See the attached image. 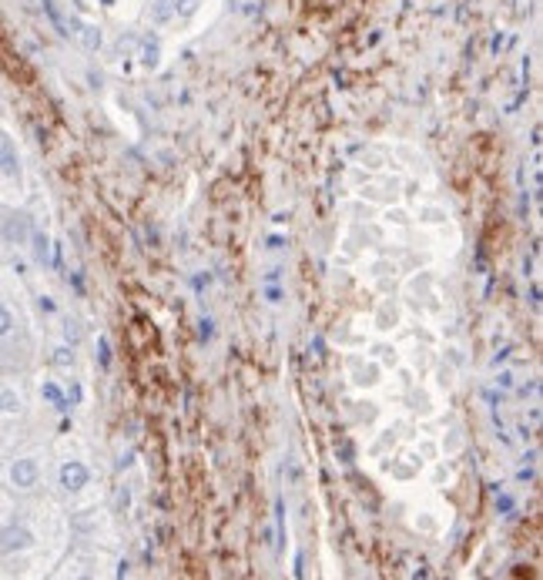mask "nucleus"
<instances>
[{"mask_svg":"<svg viewBox=\"0 0 543 580\" xmlns=\"http://www.w3.org/2000/svg\"><path fill=\"white\" fill-rule=\"evenodd\" d=\"M11 484L18 490H34L38 487V477H41V467H38V459L24 456V459H14V467H11Z\"/></svg>","mask_w":543,"mask_h":580,"instance_id":"nucleus-1","label":"nucleus"},{"mask_svg":"<svg viewBox=\"0 0 543 580\" xmlns=\"http://www.w3.org/2000/svg\"><path fill=\"white\" fill-rule=\"evenodd\" d=\"M58 480H61V487H64L67 494H77V490L87 487L91 474H87V467H84L81 459H67L64 467H61V474H58Z\"/></svg>","mask_w":543,"mask_h":580,"instance_id":"nucleus-2","label":"nucleus"},{"mask_svg":"<svg viewBox=\"0 0 543 580\" xmlns=\"http://www.w3.org/2000/svg\"><path fill=\"white\" fill-rule=\"evenodd\" d=\"M34 543V534L28 527H8L0 530V553H14V550H24Z\"/></svg>","mask_w":543,"mask_h":580,"instance_id":"nucleus-3","label":"nucleus"},{"mask_svg":"<svg viewBox=\"0 0 543 580\" xmlns=\"http://www.w3.org/2000/svg\"><path fill=\"white\" fill-rule=\"evenodd\" d=\"M0 172L4 175H11V178H18V172H21V165H18V152H14V145L0 135Z\"/></svg>","mask_w":543,"mask_h":580,"instance_id":"nucleus-4","label":"nucleus"},{"mask_svg":"<svg viewBox=\"0 0 543 580\" xmlns=\"http://www.w3.org/2000/svg\"><path fill=\"white\" fill-rule=\"evenodd\" d=\"M74 24V34H77V41L84 44V51H97L101 48V31L94 28V24H81V21H71Z\"/></svg>","mask_w":543,"mask_h":580,"instance_id":"nucleus-5","label":"nucleus"},{"mask_svg":"<svg viewBox=\"0 0 543 580\" xmlns=\"http://www.w3.org/2000/svg\"><path fill=\"white\" fill-rule=\"evenodd\" d=\"M138 58H142L145 68H158V61H161V44H158V38H145Z\"/></svg>","mask_w":543,"mask_h":580,"instance_id":"nucleus-6","label":"nucleus"},{"mask_svg":"<svg viewBox=\"0 0 543 580\" xmlns=\"http://www.w3.org/2000/svg\"><path fill=\"white\" fill-rule=\"evenodd\" d=\"M34 259H38L41 266L51 262V242H48L44 231H34Z\"/></svg>","mask_w":543,"mask_h":580,"instance_id":"nucleus-7","label":"nucleus"},{"mask_svg":"<svg viewBox=\"0 0 543 580\" xmlns=\"http://www.w3.org/2000/svg\"><path fill=\"white\" fill-rule=\"evenodd\" d=\"M175 18V0H158L155 11H152V21L155 24H168Z\"/></svg>","mask_w":543,"mask_h":580,"instance_id":"nucleus-8","label":"nucleus"},{"mask_svg":"<svg viewBox=\"0 0 543 580\" xmlns=\"http://www.w3.org/2000/svg\"><path fill=\"white\" fill-rule=\"evenodd\" d=\"M41 396H44V400H48L51 406H58V410H67V400H64V393H61V390H58L54 383H44V386H41Z\"/></svg>","mask_w":543,"mask_h":580,"instance_id":"nucleus-9","label":"nucleus"},{"mask_svg":"<svg viewBox=\"0 0 543 580\" xmlns=\"http://www.w3.org/2000/svg\"><path fill=\"white\" fill-rule=\"evenodd\" d=\"M21 410V396L11 390H0V413H18Z\"/></svg>","mask_w":543,"mask_h":580,"instance_id":"nucleus-10","label":"nucleus"},{"mask_svg":"<svg viewBox=\"0 0 543 580\" xmlns=\"http://www.w3.org/2000/svg\"><path fill=\"white\" fill-rule=\"evenodd\" d=\"M195 11H198V0H175L178 18H195Z\"/></svg>","mask_w":543,"mask_h":580,"instance_id":"nucleus-11","label":"nucleus"},{"mask_svg":"<svg viewBox=\"0 0 543 580\" xmlns=\"http://www.w3.org/2000/svg\"><path fill=\"white\" fill-rule=\"evenodd\" d=\"M71 363H74L71 350H64V345H61V350H54V366H71Z\"/></svg>","mask_w":543,"mask_h":580,"instance_id":"nucleus-12","label":"nucleus"},{"mask_svg":"<svg viewBox=\"0 0 543 580\" xmlns=\"http://www.w3.org/2000/svg\"><path fill=\"white\" fill-rule=\"evenodd\" d=\"M11 325H14V319H11L8 305H0V335H8V332H11Z\"/></svg>","mask_w":543,"mask_h":580,"instance_id":"nucleus-13","label":"nucleus"},{"mask_svg":"<svg viewBox=\"0 0 543 580\" xmlns=\"http://www.w3.org/2000/svg\"><path fill=\"white\" fill-rule=\"evenodd\" d=\"M8 236L21 242V239H24V221H18V225H11V228H8Z\"/></svg>","mask_w":543,"mask_h":580,"instance_id":"nucleus-14","label":"nucleus"},{"mask_svg":"<svg viewBox=\"0 0 543 580\" xmlns=\"http://www.w3.org/2000/svg\"><path fill=\"white\" fill-rule=\"evenodd\" d=\"M107 360H112V353H107V339H101V363L107 366Z\"/></svg>","mask_w":543,"mask_h":580,"instance_id":"nucleus-15","label":"nucleus"},{"mask_svg":"<svg viewBox=\"0 0 543 580\" xmlns=\"http://www.w3.org/2000/svg\"><path fill=\"white\" fill-rule=\"evenodd\" d=\"M201 339H211V322L208 319L201 322Z\"/></svg>","mask_w":543,"mask_h":580,"instance_id":"nucleus-16","label":"nucleus"},{"mask_svg":"<svg viewBox=\"0 0 543 580\" xmlns=\"http://www.w3.org/2000/svg\"><path fill=\"white\" fill-rule=\"evenodd\" d=\"M67 400H71V403H77V400H81V390H77V386H71V390H67Z\"/></svg>","mask_w":543,"mask_h":580,"instance_id":"nucleus-17","label":"nucleus"},{"mask_svg":"<svg viewBox=\"0 0 543 580\" xmlns=\"http://www.w3.org/2000/svg\"><path fill=\"white\" fill-rule=\"evenodd\" d=\"M118 507H122V510L128 507V490H122V494H118Z\"/></svg>","mask_w":543,"mask_h":580,"instance_id":"nucleus-18","label":"nucleus"}]
</instances>
